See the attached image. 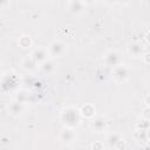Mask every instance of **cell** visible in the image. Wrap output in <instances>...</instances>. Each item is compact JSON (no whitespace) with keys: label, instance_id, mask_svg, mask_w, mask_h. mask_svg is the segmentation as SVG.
<instances>
[{"label":"cell","instance_id":"8992f818","mask_svg":"<svg viewBox=\"0 0 150 150\" xmlns=\"http://www.w3.org/2000/svg\"><path fill=\"white\" fill-rule=\"evenodd\" d=\"M128 54L132 57H138L143 55V46L139 42H131L128 45Z\"/></svg>","mask_w":150,"mask_h":150},{"label":"cell","instance_id":"ba28073f","mask_svg":"<svg viewBox=\"0 0 150 150\" xmlns=\"http://www.w3.org/2000/svg\"><path fill=\"white\" fill-rule=\"evenodd\" d=\"M75 139V134L71 129H63L60 134V141L64 144H70Z\"/></svg>","mask_w":150,"mask_h":150},{"label":"cell","instance_id":"9c48e42d","mask_svg":"<svg viewBox=\"0 0 150 150\" xmlns=\"http://www.w3.org/2000/svg\"><path fill=\"white\" fill-rule=\"evenodd\" d=\"M25 110V104L18 102V101H14L9 104L8 107V111L12 116H19L20 114H22V111Z\"/></svg>","mask_w":150,"mask_h":150},{"label":"cell","instance_id":"3957f363","mask_svg":"<svg viewBox=\"0 0 150 150\" xmlns=\"http://www.w3.org/2000/svg\"><path fill=\"white\" fill-rule=\"evenodd\" d=\"M47 56H48V49L45 47H38L30 54V57L36 64H41L42 62H45L47 60Z\"/></svg>","mask_w":150,"mask_h":150},{"label":"cell","instance_id":"ac0fdd59","mask_svg":"<svg viewBox=\"0 0 150 150\" xmlns=\"http://www.w3.org/2000/svg\"><path fill=\"white\" fill-rule=\"evenodd\" d=\"M143 123H139L138 125H137V128H138V130H148L149 129V120H143L142 121Z\"/></svg>","mask_w":150,"mask_h":150},{"label":"cell","instance_id":"6da1fadb","mask_svg":"<svg viewBox=\"0 0 150 150\" xmlns=\"http://www.w3.org/2000/svg\"><path fill=\"white\" fill-rule=\"evenodd\" d=\"M62 122L66 127H68V129H71V128H75L80 124V121H81V115H80V111L73 107H69V108H66L62 112Z\"/></svg>","mask_w":150,"mask_h":150},{"label":"cell","instance_id":"277c9868","mask_svg":"<svg viewBox=\"0 0 150 150\" xmlns=\"http://www.w3.org/2000/svg\"><path fill=\"white\" fill-rule=\"evenodd\" d=\"M112 76L117 82H125L129 79V71L124 66L120 64L112 68Z\"/></svg>","mask_w":150,"mask_h":150},{"label":"cell","instance_id":"7c38bea8","mask_svg":"<svg viewBox=\"0 0 150 150\" xmlns=\"http://www.w3.org/2000/svg\"><path fill=\"white\" fill-rule=\"evenodd\" d=\"M94 114H95V108L91 105V104H84L81 109H80V115L81 116H84V117H87V118H90V117H93L94 116Z\"/></svg>","mask_w":150,"mask_h":150},{"label":"cell","instance_id":"d6986e66","mask_svg":"<svg viewBox=\"0 0 150 150\" xmlns=\"http://www.w3.org/2000/svg\"><path fill=\"white\" fill-rule=\"evenodd\" d=\"M91 148H93V150H103V145L101 142H94Z\"/></svg>","mask_w":150,"mask_h":150},{"label":"cell","instance_id":"e0dca14e","mask_svg":"<svg viewBox=\"0 0 150 150\" xmlns=\"http://www.w3.org/2000/svg\"><path fill=\"white\" fill-rule=\"evenodd\" d=\"M28 98H29V95H28V94H27L26 91L21 90V91H19V93H18V95H16V98H15V101H18V102H20V103L25 104L26 102H28Z\"/></svg>","mask_w":150,"mask_h":150},{"label":"cell","instance_id":"2e32d148","mask_svg":"<svg viewBox=\"0 0 150 150\" xmlns=\"http://www.w3.org/2000/svg\"><path fill=\"white\" fill-rule=\"evenodd\" d=\"M121 139H122V138H121V136H120L118 134H111V135H109L108 138H107L108 144H109L110 146H114V148L117 145V143H118Z\"/></svg>","mask_w":150,"mask_h":150},{"label":"cell","instance_id":"9a60e30c","mask_svg":"<svg viewBox=\"0 0 150 150\" xmlns=\"http://www.w3.org/2000/svg\"><path fill=\"white\" fill-rule=\"evenodd\" d=\"M19 46L21 48H29L32 46V40L29 35H22L19 39Z\"/></svg>","mask_w":150,"mask_h":150},{"label":"cell","instance_id":"52a82bcc","mask_svg":"<svg viewBox=\"0 0 150 150\" xmlns=\"http://www.w3.org/2000/svg\"><path fill=\"white\" fill-rule=\"evenodd\" d=\"M67 6H68V11L73 14H80L86 8L84 2H82V1H69L67 4Z\"/></svg>","mask_w":150,"mask_h":150},{"label":"cell","instance_id":"7a4b0ae2","mask_svg":"<svg viewBox=\"0 0 150 150\" xmlns=\"http://www.w3.org/2000/svg\"><path fill=\"white\" fill-rule=\"evenodd\" d=\"M104 63L108 67H117L121 64V56L116 50H109L105 55H104Z\"/></svg>","mask_w":150,"mask_h":150},{"label":"cell","instance_id":"30bf717a","mask_svg":"<svg viewBox=\"0 0 150 150\" xmlns=\"http://www.w3.org/2000/svg\"><path fill=\"white\" fill-rule=\"evenodd\" d=\"M1 86H2V88L5 90H12L13 88L16 87V79H15V76H13V75L5 76Z\"/></svg>","mask_w":150,"mask_h":150},{"label":"cell","instance_id":"5b68a950","mask_svg":"<svg viewBox=\"0 0 150 150\" xmlns=\"http://www.w3.org/2000/svg\"><path fill=\"white\" fill-rule=\"evenodd\" d=\"M66 52V46L61 41H53L48 47V54L52 56H61Z\"/></svg>","mask_w":150,"mask_h":150},{"label":"cell","instance_id":"5bb4252c","mask_svg":"<svg viewBox=\"0 0 150 150\" xmlns=\"http://www.w3.org/2000/svg\"><path fill=\"white\" fill-rule=\"evenodd\" d=\"M40 69H41L42 73H45V74H50V73L54 71V63H53L52 61L46 60L45 62H42V63L40 64Z\"/></svg>","mask_w":150,"mask_h":150},{"label":"cell","instance_id":"8fae6325","mask_svg":"<svg viewBox=\"0 0 150 150\" xmlns=\"http://www.w3.org/2000/svg\"><path fill=\"white\" fill-rule=\"evenodd\" d=\"M93 130H95L96 132H100V131H103L105 128H107V122L103 117H97L94 122H93V125H91Z\"/></svg>","mask_w":150,"mask_h":150},{"label":"cell","instance_id":"4fadbf2b","mask_svg":"<svg viewBox=\"0 0 150 150\" xmlns=\"http://www.w3.org/2000/svg\"><path fill=\"white\" fill-rule=\"evenodd\" d=\"M22 67L26 69V70H34L36 68V63L33 61V59L30 56H26L23 60H22Z\"/></svg>","mask_w":150,"mask_h":150},{"label":"cell","instance_id":"ffe728a7","mask_svg":"<svg viewBox=\"0 0 150 150\" xmlns=\"http://www.w3.org/2000/svg\"><path fill=\"white\" fill-rule=\"evenodd\" d=\"M7 5H8L7 1H0V7H2V6H7Z\"/></svg>","mask_w":150,"mask_h":150}]
</instances>
